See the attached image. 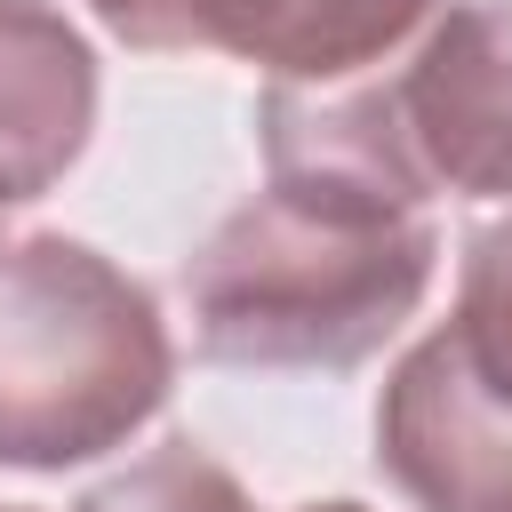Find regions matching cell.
I'll list each match as a JSON object with an SVG mask.
<instances>
[{
    "mask_svg": "<svg viewBox=\"0 0 512 512\" xmlns=\"http://www.w3.org/2000/svg\"><path fill=\"white\" fill-rule=\"evenodd\" d=\"M0 512H24V504H0Z\"/></svg>",
    "mask_w": 512,
    "mask_h": 512,
    "instance_id": "8fae6325",
    "label": "cell"
},
{
    "mask_svg": "<svg viewBox=\"0 0 512 512\" xmlns=\"http://www.w3.org/2000/svg\"><path fill=\"white\" fill-rule=\"evenodd\" d=\"M96 128V56L88 40L40 8L0 0V208L40 200Z\"/></svg>",
    "mask_w": 512,
    "mask_h": 512,
    "instance_id": "52a82bcc",
    "label": "cell"
},
{
    "mask_svg": "<svg viewBox=\"0 0 512 512\" xmlns=\"http://www.w3.org/2000/svg\"><path fill=\"white\" fill-rule=\"evenodd\" d=\"M456 352L512 392V216L480 224L464 240V264H456V320H448Z\"/></svg>",
    "mask_w": 512,
    "mask_h": 512,
    "instance_id": "9c48e42d",
    "label": "cell"
},
{
    "mask_svg": "<svg viewBox=\"0 0 512 512\" xmlns=\"http://www.w3.org/2000/svg\"><path fill=\"white\" fill-rule=\"evenodd\" d=\"M256 136H264L272 192L400 208V216H424V200H432L384 64L352 72V80H272L256 104Z\"/></svg>",
    "mask_w": 512,
    "mask_h": 512,
    "instance_id": "8992f818",
    "label": "cell"
},
{
    "mask_svg": "<svg viewBox=\"0 0 512 512\" xmlns=\"http://www.w3.org/2000/svg\"><path fill=\"white\" fill-rule=\"evenodd\" d=\"M96 16L144 56L216 48L264 64L272 80H352L392 64L440 0H104Z\"/></svg>",
    "mask_w": 512,
    "mask_h": 512,
    "instance_id": "3957f363",
    "label": "cell"
},
{
    "mask_svg": "<svg viewBox=\"0 0 512 512\" xmlns=\"http://www.w3.org/2000/svg\"><path fill=\"white\" fill-rule=\"evenodd\" d=\"M376 464L416 512H512V392L432 328L384 376Z\"/></svg>",
    "mask_w": 512,
    "mask_h": 512,
    "instance_id": "277c9868",
    "label": "cell"
},
{
    "mask_svg": "<svg viewBox=\"0 0 512 512\" xmlns=\"http://www.w3.org/2000/svg\"><path fill=\"white\" fill-rule=\"evenodd\" d=\"M296 512H368V504H344V496H336V504H296Z\"/></svg>",
    "mask_w": 512,
    "mask_h": 512,
    "instance_id": "30bf717a",
    "label": "cell"
},
{
    "mask_svg": "<svg viewBox=\"0 0 512 512\" xmlns=\"http://www.w3.org/2000/svg\"><path fill=\"white\" fill-rule=\"evenodd\" d=\"M176 344L144 280L64 232L0 240V464L64 472L168 408Z\"/></svg>",
    "mask_w": 512,
    "mask_h": 512,
    "instance_id": "7a4b0ae2",
    "label": "cell"
},
{
    "mask_svg": "<svg viewBox=\"0 0 512 512\" xmlns=\"http://www.w3.org/2000/svg\"><path fill=\"white\" fill-rule=\"evenodd\" d=\"M88 8H104V0H88Z\"/></svg>",
    "mask_w": 512,
    "mask_h": 512,
    "instance_id": "7c38bea8",
    "label": "cell"
},
{
    "mask_svg": "<svg viewBox=\"0 0 512 512\" xmlns=\"http://www.w3.org/2000/svg\"><path fill=\"white\" fill-rule=\"evenodd\" d=\"M392 104L432 192L512 200V0L440 8L400 56Z\"/></svg>",
    "mask_w": 512,
    "mask_h": 512,
    "instance_id": "5b68a950",
    "label": "cell"
},
{
    "mask_svg": "<svg viewBox=\"0 0 512 512\" xmlns=\"http://www.w3.org/2000/svg\"><path fill=\"white\" fill-rule=\"evenodd\" d=\"M80 512H256V504H248V488H240L208 448L168 440V448L136 456L128 472L96 480V488L80 496Z\"/></svg>",
    "mask_w": 512,
    "mask_h": 512,
    "instance_id": "ba28073f",
    "label": "cell"
},
{
    "mask_svg": "<svg viewBox=\"0 0 512 512\" xmlns=\"http://www.w3.org/2000/svg\"><path fill=\"white\" fill-rule=\"evenodd\" d=\"M432 272V216L264 184L192 248L184 312L216 368H360L400 336Z\"/></svg>",
    "mask_w": 512,
    "mask_h": 512,
    "instance_id": "6da1fadb",
    "label": "cell"
}]
</instances>
